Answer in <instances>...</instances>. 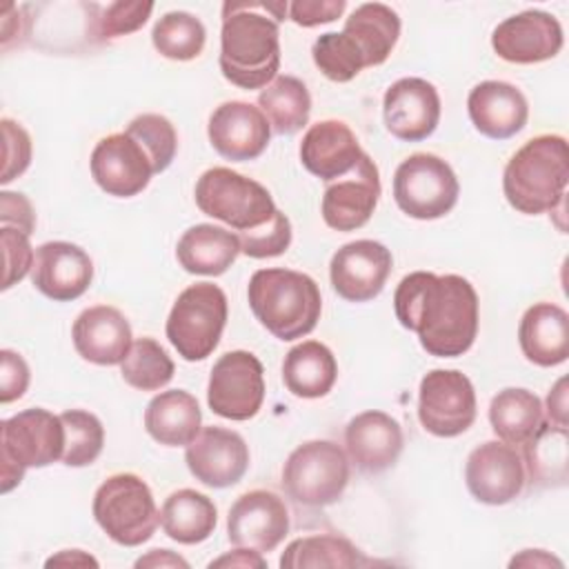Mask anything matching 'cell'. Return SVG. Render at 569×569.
<instances>
[{
	"label": "cell",
	"mask_w": 569,
	"mask_h": 569,
	"mask_svg": "<svg viewBox=\"0 0 569 569\" xmlns=\"http://www.w3.org/2000/svg\"><path fill=\"white\" fill-rule=\"evenodd\" d=\"M400 325L413 331L429 356L456 358L471 349L478 336V293L456 273L413 271L393 293Z\"/></svg>",
	"instance_id": "6da1fadb"
},
{
	"label": "cell",
	"mask_w": 569,
	"mask_h": 569,
	"mask_svg": "<svg viewBox=\"0 0 569 569\" xmlns=\"http://www.w3.org/2000/svg\"><path fill=\"white\" fill-rule=\"evenodd\" d=\"M262 2H224L220 31V71L240 89H264L280 67L278 22Z\"/></svg>",
	"instance_id": "7a4b0ae2"
},
{
	"label": "cell",
	"mask_w": 569,
	"mask_h": 569,
	"mask_svg": "<svg viewBox=\"0 0 569 569\" xmlns=\"http://www.w3.org/2000/svg\"><path fill=\"white\" fill-rule=\"evenodd\" d=\"M569 182L567 140L542 133L527 140L507 162L502 191L507 202L527 216L556 211L565 204Z\"/></svg>",
	"instance_id": "3957f363"
},
{
	"label": "cell",
	"mask_w": 569,
	"mask_h": 569,
	"mask_svg": "<svg viewBox=\"0 0 569 569\" xmlns=\"http://www.w3.org/2000/svg\"><path fill=\"white\" fill-rule=\"evenodd\" d=\"M247 298L256 320L278 340L311 333L322 311L316 280L293 269H258L249 280Z\"/></svg>",
	"instance_id": "277c9868"
},
{
	"label": "cell",
	"mask_w": 569,
	"mask_h": 569,
	"mask_svg": "<svg viewBox=\"0 0 569 569\" xmlns=\"http://www.w3.org/2000/svg\"><path fill=\"white\" fill-rule=\"evenodd\" d=\"M64 425L47 409H24L0 422V491L9 493L29 467L62 460Z\"/></svg>",
	"instance_id": "5b68a950"
},
{
	"label": "cell",
	"mask_w": 569,
	"mask_h": 569,
	"mask_svg": "<svg viewBox=\"0 0 569 569\" xmlns=\"http://www.w3.org/2000/svg\"><path fill=\"white\" fill-rule=\"evenodd\" d=\"M91 509L98 527L122 547L147 542L160 522L153 493L136 473L109 476L96 489Z\"/></svg>",
	"instance_id": "8992f818"
},
{
	"label": "cell",
	"mask_w": 569,
	"mask_h": 569,
	"mask_svg": "<svg viewBox=\"0 0 569 569\" xmlns=\"http://www.w3.org/2000/svg\"><path fill=\"white\" fill-rule=\"evenodd\" d=\"M227 325V296L213 282L187 287L173 302L167 318V338L187 362L213 353Z\"/></svg>",
	"instance_id": "52a82bcc"
},
{
	"label": "cell",
	"mask_w": 569,
	"mask_h": 569,
	"mask_svg": "<svg viewBox=\"0 0 569 569\" xmlns=\"http://www.w3.org/2000/svg\"><path fill=\"white\" fill-rule=\"evenodd\" d=\"M193 196L204 216L229 224L238 233L269 222L278 209L267 187L227 167L207 169L198 178Z\"/></svg>",
	"instance_id": "ba28073f"
},
{
	"label": "cell",
	"mask_w": 569,
	"mask_h": 569,
	"mask_svg": "<svg viewBox=\"0 0 569 569\" xmlns=\"http://www.w3.org/2000/svg\"><path fill=\"white\" fill-rule=\"evenodd\" d=\"M349 482V458L331 440L296 447L282 467V489L302 507L333 505Z\"/></svg>",
	"instance_id": "9c48e42d"
},
{
	"label": "cell",
	"mask_w": 569,
	"mask_h": 569,
	"mask_svg": "<svg viewBox=\"0 0 569 569\" xmlns=\"http://www.w3.org/2000/svg\"><path fill=\"white\" fill-rule=\"evenodd\" d=\"M460 184L447 160L433 153L405 158L393 173V200L402 213L416 220L447 216L458 202Z\"/></svg>",
	"instance_id": "30bf717a"
},
{
	"label": "cell",
	"mask_w": 569,
	"mask_h": 569,
	"mask_svg": "<svg viewBox=\"0 0 569 569\" xmlns=\"http://www.w3.org/2000/svg\"><path fill=\"white\" fill-rule=\"evenodd\" d=\"M264 400V369L251 351H227L211 367L207 405L227 420L253 418Z\"/></svg>",
	"instance_id": "8fae6325"
},
{
	"label": "cell",
	"mask_w": 569,
	"mask_h": 569,
	"mask_svg": "<svg viewBox=\"0 0 569 569\" xmlns=\"http://www.w3.org/2000/svg\"><path fill=\"white\" fill-rule=\"evenodd\" d=\"M418 418L438 438L465 433L476 420L471 380L458 369H433L425 373L418 389Z\"/></svg>",
	"instance_id": "7c38bea8"
},
{
	"label": "cell",
	"mask_w": 569,
	"mask_h": 569,
	"mask_svg": "<svg viewBox=\"0 0 569 569\" xmlns=\"http://www.w3.org/2000/svg\"><path fill=\"white\" fill-rule=\"evenodd\" d=\"M525 462L516 447L498 440L478 445L465 465L469 493L485 505H507L522 493Z\"/></svg>",
	"instance_id": "4fadbf2b"
},
{
	"label": "cell",
	"mask_w": 569,
	"mask_h": 569,
	"mask_svg": "<svg viewBox=\"0 0 569 569\" xmlns=\"http://www.w3.org/2000/svg\"><path fill=\"white\" fill-rule=\"evenodd\" d=\"M391 251L376 240H353L342 244L329 264L333 291L349 302H369L387 284L391 273Z\"/></svg>",
	"instance_id": "5bb4252c"
},
{
	"label": "cell",
	"mask_w": 569,
	"mask_h": 569,
	"mask_svg": "<svg viewBox=\"0 0 569 569\" xmlns=\"http://www.w3.org/2000/svg\"><path fill=\"white\" fill-rule=\"evenodd\" d=\"M289 533V511L284 500L267 489L242 493L229 509L227 536L233 547L273 551Z\"/></svg>",
	"instance_id": "9a60e30c"
},
{
	"label": "cell",
	"mask_w": 569,
	"mask_h": 569,
	"mask_svg": "<svg viewBox=\"0 0 569 569\" xmlns=\"http://www.w3.org/2000/svg\"><path fill=\"white\" fill-rule=\"evenodd\" d=\"M89 167L96 184L116 198L138 196L156 176L147 151L127 131L98 140Z\"/></svg>",
	"instance_id": "2e32d148"
},
{
	"label": "cell",
	"mask_w": 569,
	"mask_h": 569,
	"mask_svg": "<svg viewBox=\"0 0 569 569\" xmlns=\"http://www.w3.org/2000/svg\"><path fill=\"white\" fill-rule=\"evenodd\" d=\"M565 42L560 22L538 9L505 18L491 33V47L498 58L513 64H536L560 53Z\"/></svg>",
	"instance_id": "e0dca14e"
},
{
	"label": "cell",
	"mask_w": 569,
	"mask_h": 569,
	"mask_svg": "<svg viewBox=\"0 0 569 569\" xmlns=\"http://www.w3.org/2000/svg\"><path fill=\"white\" fill-rule=\"evenodd\" d=\"M380 198V173L376 162L362 153L358 164L331 180L322 193V220L336 231H356L365 227Z\"/></svg>",
	"instance_id": "ac0fdd59"
},
{
	"label": "cell",
	"mask_w": 569,
	"mask_h": 569,
	"mask_svg": "<svg viewBox=\"0 0 569 569\" xmlns=\"http://www.w3.org/2000/svg\"><path fill=\"white\" fill-rule=\"evenodd\" d=\"M184 462L191 476L211 487L224 489L247 473L249 469V447L244 438L224 427H204L187 445Z\"/></svg>",
	"instance_id": "d6986e66"
},
{
	"label": "cell",
	"mask_w": 569,
	"mask_h": 569,
	"mask_svg": "<svg viewBox=\"0 0 569 569\" xmlns=\"http://www.w3.org/2000/svg\"><path fill=\"white\" fill-rule=\"evenodd\" d=\"M382 118L387 131L405 142L429 138L440 122L438 89L425 78H400L382 98Z\"/></svg>",
	"instance_id": "ffe728a7"
},
{
	"label": "cell",
	"mask_w": 569,
	"mask_h": 569,
	"mask_svg": "<svg viewBox=\"0 0 569 569\" xmlns=\"http://www.w3.org/2000/svg\"><path fill=\"white\" fill-rule=\"evenodd\" d=\"M211 147L231 162L256 160L271 140V124L264 113L242 100H229L213 109L207 124Z\"/></svg>",
	"instance_id": "44dd1931"
},
{
	"label": "cell",
	"mask_w": 569,
	"mask_h": 569,
	"mask_svg": "<svg viewBox=\"0 0 569 569\" xmlns=\"http://www.w3.org/2000/svg\"><path fill=\"white\" fill-rule=\"evenodd\" d=\"M93 280V262L89 253L64 240H51L36 249L31 282L33 287L56 300L69 302L80 298Z\"/></svg>",
	"instance_id": "7402d4cb"
},
{
	"label": "cell",
	"mask_w": 569,
	"mask_h": 569,
	"mask_svg": "<svg viewBox=\"0 0 569 569\" xmlns=\"http://www.w3.org/2000/svg\"><path fill=\"white\" fill-rule=\"evenodd\" d=\"M402 445L400 422L385 411H362L345 429V453L365 473H380L396 465Z\"/></svg>",
	"instance_id": "603a6c76"
},
{
	"label": "cell",
	"mask_w": 569,
	"mask_h": 569,
	"mask_svg": "<svg viewBox=\"0 0 569 569\" xmlns=\"http://www.w3.org/2000/svg\"><path fill=\"white\" fill-rule=\"evenodd\" d=\"M71 338L80 358L102 367L120 365L133 345L129 320L111 305L84 309L73 322Z\"/></svg>",
	"instance_id": "cb8c5ba5"
},
{
	"label": "cell",
	"mask_w": 569,
	"mask_h": 569,
	"mask_svg": "<svg viewBox=\"0 0 569 569\" xmlns=\"http://www.w3.org/2000/svg\"><path fill=\"white\" fill-rule=\"evenodd\" d=\"M471 124L491 140H507L525 129L529 104L522 91L505 80L478 82L467 98Z\"/></svg>",
	"instance_id": "d4e9b609"
},
{
	"label": "cell",
	"mask_w": 569,
	"mask_h": 569,
	"mask_svg": "<svg viewBox=\"0 0 569 569\" xmlns=\"http://www.w3.org/2000/svg\"><path fill=\"white\" fill-rule=\"evenodd\" d=\"M362 153L356 133L342 120H320L311 124L300 142L305 169L327 182L349 173Z\"/></svg>",
	"instance_id": "484cf974"
},
{
	"label": "cell",
	"mask_w": 569,
	"mask_h": 569,
	"mask_svg": "<svg viewBox=\"0 0 569 569\" xmlns=\"http://www.w3.org/2000/svg\"><path fill=\"white\" fill-rule=\"evenodd\" d=\"M525 358L538 367H556L569 358V316L553 302L531 305L518 327Z\"/></svg>",
	"instance_id": "4316f807"
},
{
	"label": "cell",
	"mask_w": 569,
	"mask_h": 569,
	"mask_svg": "<svg viewBox=\"0 0 569 569\" xmlns=\"http://www.w3.org/2000/svg\"><path fill=\"white\" fill-rule=\"evenodd\" d=\"M200 405L182 389L160 391L144 409L147 433L164 447H187L200 433Z\"/></svg>",
	"instance_id": "83f0119b"
},
{
	"label": "cell",
	"mask_w": 569,
	"mask_h": 569,
	"mask_svg": "<svg viewBox=\"0 0 569 569\" xmlns=\"http://www.w3.org/2000/svg\"><path fill=\"white\" fill-rule=\"evenodd\" d=\"M240 253V240L233 231L216 224L189 227L178 244L176 258L187 273L196 276H220L224 273Z\"/></svg>",
	"instance_id": "f1b7e54d"
},
{
	"label": "cell",
	"mask_w": 569,
	"mask_h": 569,
	"mask_svg": "<svg viewBox=\"0 0 569 569\" xmlns=\"http://www.w3.org/2000/svg\"><path fill=\"white\" fill-rule=\"evenodd\" d=\"M338 378L331 349L318 340H305L289 349L282 362V382L296 398H322Z\"/></svg>",
	"instance_id": "f546056e"
},
{
	"label": "cell",
	"mask_w": 569,
	"mask_h": 569,
	"mask_svg": "<svg viewBox=\"0 0 569 569\" xmlns=\"http://www.w3.org/2000/svg\"><path fill=\"white\" fill-rule=\"evenodd\" d=\"M342 33L358 47L365 67H378L391 56L400 38V18L382 2H365L347 18Z\"/></svg>",
	"instance_id": "4dcf8cb0"
},
{
	"label": "cell",
	"mask_w": 569,
	"mask_h": 569,
	"mask_svg": "<svg viewBox=\"0 0 569 569\" xmlns=\"http://www.w3.org/2000/svg\"><path fill=\"white\" fill-rule=\"evenodd\" d=\"M489 422L502 442L511 447L525 445L545 425V407L533 391L507 387L491 398Z\"/></svg>",
	"instance_id": "1f68e13d"
},
{
	"label": "cell",
	"mask_w": 569,
	"mask_h": 569,
	"mask_svg": "<svg viewBox=\"0 0 569 569\" xmlns=\"http://www.w3.org/2000/svg\"><path fill=\"white\" fill-rule=\"evenodd\" d=\"M218 522V509L211 498L196 489L173 491L162 509L160 525L162 531L180 545H198L207 540Z\"/></svg>",
	"instance_id": "d6a6232c"
},
{
	"label": "cell",
	"mask_w": 569,
	"mask_h": 569,
	"mask_svg": "<svg viewBox=\"0 0 569 569\" xmlns=\"http://www.w3.org/2000/svg\"><path fill=\"white\" fill-rule=\"evenodd\" d=\"M258 109L280 136H291L309 122L311 96L302 80L293 76H276L260 93Z\"/></svg>",
	"instance_id": "836d02e7"
},
{
	"label": "cell",
	"mask_w": 569,
	"mask_h": 569,
	"mask_svg": "<svg viewBox=\"0 0 569 569\" xmlns=\"http://www.w3.org/2000/svg\"><path fill=\"white\" fill-rule=\"evenodd\" d=\"M367 558L342 536H305L287 545L280 556L282 569H318V567H360Z\"/></svg>",
	"instance_id": "e575fe53"
},
{
	"label": "cell",
	"mask_w": 569,
	"mask_h": 569,
	"mask_svg": "<svg viewBox=\"0 0 569 569\" xmlns=\"http://www.w3.org/2000/svg\"><path fill=\"white\" fill-rule=\"evenodd\" d=\"M522 462L531 482L545 487H560L567 480V427L545 420L540 431L522 445Z\"/></svg>",
	"instance_id": "d590c367"
},
{
	"label": "cell",
	"mask_w": 569,
	"mask_h": 569,
	"mask_svg": "<svg viewBox=\"0 0 569 569\" xmlns=\"http://www.w3.org/2000/svg\"><path fill=\"white\" fill-rule=\"evenodd\" d=\"M207 40L204 24L189 11L164 13L151 31V42L156 51L169 60L187 62L202 53Z\"/></svg>",
	"instance_id": "8d00e7d4"
},
{
	"label": "cell",
	"mask_w": 569,
	"mask_h": 569,
	"mask_svg": "<svg viewBox=\"0 0 569 569\" xmlns=\"http://www.w3.org/2000/svg\"><path fill=\"white\" fill-rule=\"evenodd\" d=\"M122 380L140 391H158L171 382L176 365L153 338H138L120 362Z\"/></svg>",
	"instance_id": "74e56055"
},
{
	"label": "cell",
	"mask_w": 569,
	"mask_h": 569,
	"mask_svg": "<svg viewBox=\"0 0 569 569\" xmlns=\"http://www.w3.org/2000/svg\"><path fill=\"white\" fill-rule=\"evenodd\" d=\"M64 425V453L67 467H87L96 462L104 447V427L100 418L84 409H67L60 413Z\"/></svg>",
	"instance_id": "f35d334b"
},
{
	"label": "cell",
	"mask_w": 569,
	"mask_h": 569,
	"mask_svg": "<svg viewBox=\"0 0 569 569\" xmlns=\"http://www.w3.org/2000/svg\"><path fill=\"white\" fill-rule=\"evenodd\" d=\"M149 156L153 173H162L176 158L178 133L173 124L160 113L136 116L124 129Z\"/></svg>",
	"instance_id": "ab89813d"
},
{
	"label": "cell",
	"mask_w": 569,
	"mask_h": 569,
	"mask_svg": "<svg viewBox=\"0 0 569 569\" xmlns=\"http://www.w3.org/2000/svg\"><path fill=\"white\" fill-rule=\"evenodd\" d=\"M311 58L313 64L333 82H349L365 69L358 47L342 31L322 33L311 47Z\"/></svg>",
	"instance_id": "60d3db41"
},
{
	"label": "cell",
	"mask_w": 569,
	"mask_h": 569,
	"mask_svg": "<svg viewBox=\"0 0 569 569\" xmlns=\"http://www.w3.org/2000/svg\"><path fill=\"white\" fill-rule=\"evenodd\" d=\"M153 11V2H111L107 7L96 4V16L89 20V36L96 42L127 36L138 31Z\"/></svg>",
	"instance_id": "b9f144b4"
},
{
	"label": "cell",
	"mask_w": 569,
	"mask_h": 569,
	"mask_svg": "<svg viewBox=\"0 0 569 569\" xmlns=\"http://www.w3.org/2000/svg\"><path fill=\"white\" fill-rule=\"evenodd\" d=\"M240 240V253L249 258H273L289 249L291 244V222L289 218L276 209L273 218L256 229H247L236 233Z\"/></svg>",
	"instance_id": "7bdbcfd3"
},
{
	"label": "cell",
	"mask_w": 569,
	"mask_h": 569,
	"mask_svg": "<svg viewBox=\"0 0 569 569\" xmlns=\"http://www.w3.org/2000/svg\"><path fill=\"white\" fill-rule=\"evenodd\" d=\"M0 242H2V258H4L2 291H7L16 282H20L27 273H31L36 251L29 244V236L11 227L0 229Z\"/></svg>",
	"instance_id": "ee69618b"
},
{
	"label": "cell",
	"mask_w": 569,
	"mask_h": 569,
	"mask_svg": "<svg viewBox=\"0 0 569 569\" xmlns=\"http://www.w3.org/2000/svg\"><path fill=\"white\" fill-rule=\"evenodd\" d=\"M2 140H4V167L0 182L7 184L22 176L31 162V138L22 124L11 118H2Z\"/></svg>",
	"instance_id": "f6af8a7d"
},
{
	"label": "cell",
	"mask_w": 569,
	"mask_h": 569,
	"mask_svg": "<svg viewBox=\"0 0 569 569\" xmlns=\"http://www.w3.org/2000/svg\"><path fill=\"white\" fill-rule=\"evenodd\" d=\"M29 365L13 349L0 351V402L9 405L24 396L29 387Z\"/></svg>",
	"instance_id": "bcb514c9"
},
{
	"label": "cell",
	"mask_w": 569,
	"mask_h": 569,
	"mask_svg": "<svg viewBox=\"0 0 569 569\" xmlns=\"http://www.w3.org/2000/svg\"><path fill=\"white\" fill-rule=\"evenodd\" d=\"M345 0H296L289 4V18L300 27H318L342 16Z\"/></svg>",
	"instance_id": "7dc6e473"
},
{
	"label": "cell",
	"mask_w": 569,
	"mask_h": 569,
	"mask_svg": "<svg viewBox=\"0 0 569 569\" xmlns=\"http://www.w3.org/2000/svg\"><path fill=\"white\" fill-rule=\"evenodd\" d=\"M0 224L31 236L33 227H36V213H33L31 202L22 193L2 191L0 193Z\"/></svg>",
	"instance_id": "c3c4849f"
},
{
	"label": "cell",
	"mask_w": 569,
	"mask_h": 569,
	"mask_svg": "<svg viewBox=\"0 0 569 569\" xmlns=\"http://www.w3.org/2000/svg\"><path fill=\"white\" fill-rule=\"evenodd\" d=\"M209 567H211V569H213V567H242V569L256 567V569H264V567H267V560H264L262 553L256 551V549L236 547L233 551H229V553H224V556L211 560Z\"/></svg>",
	"instance_id": "681fc988"
},
{
	"label": "cell",
	"mask_w": 569,
	"mask_h": 569,
	"mask_svg": "<svg viewBox=\"0 0 569 569\" xmlns=\"http://www.w3.org/2000/svg\"><path fill=\"white\" fill-rule=\"evenodd\" d=\"M547 418L551 425L567 427V378H560L547 396Z\"/></svg>",
	"instance_id": "f907efd6"
},
{
	"label": "cell",
	"mask_w": 569,
	"mask_h": 569,
	"mask_svg": "<svg viewBox=\"0 0 569 569\" xmlns=\"http://www.w3.org/2000/svg\"><path fill=\"white\" fill-rule=\"evenodd\" d=\"M142 567H153V569H158V567H182V569H189V562L182 556H178L169 549H151L147 556H140L136 560V569H142Z\"/></svg>",
	"instance_id": "816d5d0a"
},
{
	"label": "cell",
	"mask_w": 569,
	"mask_h": 569,
	"mask_svg": "<svg viewBox=\"0 0 569 569\" xmlns=\"http://www.w3.org/2000/svg\"><path fill=\"white\" fill-rule=\"evenodd\" d=\"M509 567H562V560L545 549H525L509 560Z\"/></svg>",
	"instance_id": "f5cc1de1"
},
{
	"label": "cell",
	"mask_w": 569,
	"mask_h": 569,
	"mask_svg": "<svg viewBox=\"0 0 569 569\" xmlns=\"http://www.w3.org/2000/svg\"><path fill=\"white\" fill-rule=\"evenodd\" d=\"M44 565L47 567H98V560L82 549H64L51 556Z\"/></svg>",
	"instance_id": "db71d44e"
}]
</instances>
